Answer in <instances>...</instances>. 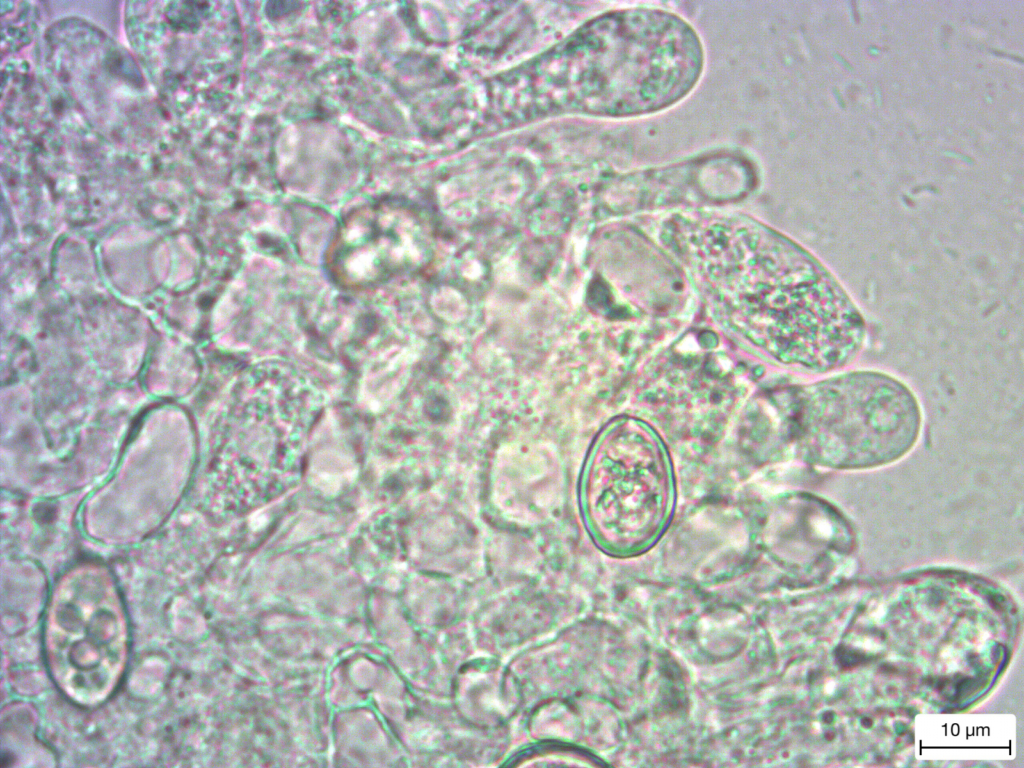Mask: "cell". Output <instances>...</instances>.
Here are the masks:
<instances>
[{"label": "cell", "instance_id": "277c9868", "mask_svg": "<svg viewBox=\"0 0 1024 768\" xmlns=\"http://www.w3.org/2000/svg\"><path fill=\"white\" fill-rule=\"evenodd\" d=\"M628 423L607 429L587 458L580 487L584 519L611 550L645 545L660 526L668 501V474L652 449H640Z\"/></svg>", "mask_w": 1024, "mask_h": 768}, {"label": "cell", "instance_id": "5b68a950", "mask_svg": "<svg viewBox=\"0 0 1024 768\" xmlns=\"http://www.w3.org/2000/svg\"><path fill=\"white\" fill-rule=\"evenodd\" d=\"M407 215L384 201L353 211L342 222L328 254L335 280L349 287L380 284L411 266L417 239Z\"/></svg>", "mask_w": 1024, "mask_h": 768}, {"label": "cell", "instance_id": "3957f363", "mask_svg": "<svg viewBox=\"0 0 1024 768\" xmlns=\"http://www.w3.org/2000/svg\"><path fill=\"white\" fill-rule=\"evenodd\" d=\"M128 641L123 602L106 577L75 574L54 590L45 654L52 678L71 700L95 705L109 697L123 674Z\"/></svg>", "mask_w": 1024, "mask_h": 768}, {"label": "cell", "instance_id": "7a4b0ae2", "mask_svg": "<svg viewBox=\"0 0 1024 768\" xmlns=\"http://www.w3.org/2000/svg\"><path fill=\"white\" fill-rule=\"evenodd\" d=\"M814 458L836 471L893 464L918 443L922 413L913 391L877 370L836 373L810 391Z\"/></svg>", "mask_w": 1024, "mask_h": 768}, {"label": "cell", "instance_id": "6da1fadb", "mask_svg": "<svg viewBox=\"0 0 1024 768\" xmlns=\"http://www.w3.org/2000/svg\"><path fill=\"white\" fill-rule=\"evenodd\" d=\"M714 224L719 240L700 242L701 275L755 343L816 373L837 371L859 356L865 318L821 262L755 225Z\"/></svg>", "mask_w": 1024, "mask_h": 768}]
</instances>
